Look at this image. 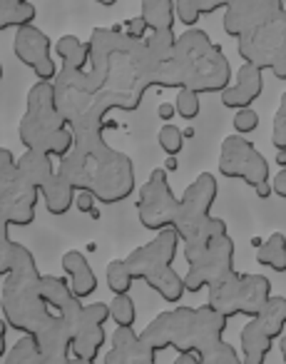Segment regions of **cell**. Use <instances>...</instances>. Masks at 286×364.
<instances>
[{
	"mask_svg": "<svg viewBox=\"0 0 286 364\" xmlns=\"http://www.w3.org/2000/svg\"><path fill=\"white\" fill-rule=\"evenodd\" d=\"M175 31L150 33L145 41H130L122 26L95 28L90 33L92 85L112 110L132 112L142 105L147 90H167V63L175 50Z\"/></svg>",
	"mask_w": 286,
	"mask_h": 364,
	"instance_id": "6da1fadb",
	"label": "cell"
},
{
	"mask_svg": "<svg viewBox=\"0 0 286 364\" xmlns=\"http://www.w3.org/2000/svg\"><path fill=\"white\" fill-rule=\"evenodd\" d=\"M57 172L75 193H90L97 203L117 205L135 195V165L125 152L107 145L102 132H75L72 147Z\"/></svg>",
	"mask_w": 286,
	"mask_h": 364,
	"instance_id": "7a4b0ae2",
	"label": "cell"
},
{
	"mask_svg": "<svg viewBox=\"0 0 286 364\" xmlns=\"http://www.w3.org/2000/svg\"><path fill=\"white\" fill-rule=\"evenodd\" d=\"M231 82V65L224 50L199 28H189L175 41L167 63V87L172 90L224 92Z\"/></svg>",
	"mask_w": 286,
	"mask_h": 364,
	"instance_id": "3957f363",
	"label": "cell"
},
{
	"mask_svg": "<svg viewBox=\"0 0 286 364\" xmlns=\"http://www.w3.org/2000/svg\"><path fill=\"white\" fill-rule=\"evenodd\" d=\"M229 319L204 304V307H175L160 312L145 329L140 339L155 354L177 349V354H204L224 339Z\"/></svg>",
	"mask_w": 286,
	"mask_h": 364,
	"instance_id": "277c9868",
	"label": "cell"
},
{
	"mask_svg": "<svg viewBox=\"0 0 286 364\" xmlns=\"http://www.w3.org/2000/svg\"><path fill=\"white\" fill-rule=\"evenodd\" d=\"M3 292H0V309L3 319L11 329L21 332L23 337H35L55 312L45 304L40 294V269L26 245L16 242L13 269L6 274Z\"/></svg>",
	"mask_w": 286,
	"mask_h": 364,
	"instance_id": "5b68a950",
	"label": "cell"
},
{
	"mask_svg": "<svg viewBox=\"0 0 286 364\" xmlns=\"http://www.w3.org/2000/svg\"><path fill=\"white\" fill-rule=\"evenodd\" d=\"M18 135H21V142L26 145V150L50 155L53 160L55 157L62 160L70 152L75 135H72L67 122L57 112L53 82L38 80L31 87L26 115L21 117V125H18Z\"/></svg>",
	"mask_w": 286,
	"mask_h": 364,
	"instance_id": "8992f818",
	"label": "cell"
},
{
	"mask_svg": "<svg viewBox=\"0 0 286 364\" xmlns=\"http://www.w3.org/2000/svg\"><path fill=\"white\" fill-rule=\"evenodd\" d=\"M177 255H180V235L175 230H160L155 240L132 250L125 257V264L132 279H142L165 302L177 304L187 294L185 277L172 267Z\"/></svg>",
	"mask_w": 286,
	"mask_h": 364,
	"instance_id": "52a82bcc",
	"label": "cell"
},
{
	"mask_svg": "<svg viewBox=\"0 0 286 364\" xmlns=\"http://www.w3.org/2000/svg\"><path fill=\"white\" fill-rule=\"evenodd\" d=\"M55 105L67 127L75 132H105L110 107L105 105L97 87L92 85L87 70H70L60 68L53 80Z\"/></svg>",
	"mask_w": 286,
	"mask_h": 364,
	"instance_id": "ba28073f",
	"label": "cell"
},
{
	"mask_svg": "<svg viewBox=\"0 0 286 364\" xmlns=\"http://www.w3.org/2000/svg\"><path fill=\"white\" fill-rule=\"evenodd\" d=\"M271 297V282L264 274L234 272L209 287V307L221 317H249L254 319Z\"/></svg>",
	"mask_w": 286,
	"mask_h": 364,
	"instance_id": "9c48e42d",
	"label": "cell"
},
{
	"mask_svg": "<svg viewBox=\"0 0 286 364\" xmlns=\"http://www.w3.org/2000/svg\"><path fill=\"white\" fill-rule=\"evenodd\" d=\"M219 172L231 180L246 182L249 188L256 190L261 200L271 195V172L266 157L251 145L246 137L229 135L221 142L219 152Z\"/></svg>",
	"mask_w": 286,
	"mask_h": 364,
	"instance_id": "30bf717a",
	"label": "cell"
},
{
	"mask_svg": "<svg viewBox=\"0 0 286 364\" xmlns=\"http://www.w3.org/2000/svg\"><path fill=\"white\" fill-rule=\"evenodd\" d=\"M236 50L244 63L261 73L271 70L279 80H286V11L269 26L236 38Z\"/></svg>",
	"mask_w": 286,
	"mask_h": 364,
	"instance_id": "8fae6325",
	"label": "cell"
},
{
	"mask_svg": "<svg viewBox=\"0 0 286 364\" xmlns=\"http://www.w3.org/2000/svg\"><path fill=\"white\" fill-rule=\"evenodd\" d=\"M137 215L145 230L160 232V230H175L180 228L182 208L180 198H175L167 180L165 170H152L147 182L140 188V198H137Z\"/></svg>",
	"mask_w": 286,
	"mask_h": 364,
	"instance_id": "7c38bea8",
	"label": "cell"
},
{
	"mask_svg": "<svg viewBox=\"0 0 286 364\" xmlns=\"http://www.w3.org/2000/svg\"><path fill=\"white\" fill-rule=\"evenodd\" d=\"M38 200L40 190L33 188L16 165L0 170V213L6 215L11 228H28L35 223Z\"/></svg>",
	"mask_w": 286,
	"mask_h": 364,
	"instance_id": "4fadbf2b",
	"label": "cell"
},
{
	"mask_svg": "<svg viewBox=\"0 0 286 364\" xmlns=\"http://www.w3.org/2000/svg\"><path fill=\"white\" fill-rule=\"evenodd\" d=\"M189 269L185 274V289L197 294L199 289H209L234 272V242L229 235L216 237L209 247L194 259H189Z\"/></svg>",
	"mask_w": 286,
	"mask_h": 364,
	"instance_id": "5bb4252c",
	"label": "cell"
},
{
	"mask_svg": "<svg viewBox=\"0 0 286 364\" xmlns=\"http://www.w3.org/2000/svg\"><path fill=\"white\" fill-rule=\"evenodd\" d=\"M216 195H219V185H216V177L211 172H202L189 188L185 190V195L180 198L182 218H180V242L189 240L192 235H197L207 223L211 220V205H214Z\"/></svg>",
	"mask_w": 286,
	"mask_h": 364,
	"instance_id": "9a60e30c",
	"label": "cell"
},
{
	"mask_svg": "<svg viewBox=\"0 0 286 364\" xmlns=\"http://www.w3.org/2000/svg\"><path fill=\"white\" fill-rule=\"evenodd\" d=\"M281 0H231L224 8V33L231 38L249 36L284 13Z\"/></svg>",
	"mask_w": 286,
	"mask_h": 364,
	"instance_id": "2e32d148",
	"label": "cell"
},
{
	"mask_svg": "<svg viewBox=\"0 0 286 364\" xmlns=\"http://www.w3.org/2000/svg\"><path fill=\"white\" fill-rule=\"evenodd\" d=\"M53 43L40 28L35 26H26L21 31H16V38H13V53L16 58L28 65L33 73L38 75V80L53 82L57 75V65L50 55Z\"/></svg>",
	"mask_w": 286,
	"mask_h": 364,
	"instance_id": "e0dca14e",
	"label": "cell"
},
{
	"mask_svg": "<svg viewBox=\"0 0 286 364\" xmlns=\"http://www.w3.org/2000/svg\"><path fill=\"white\" fill-rule=\"evenodd\" d=\"M33 342L43 359L50 364H67V359L72 357V334L57 314H53L50 322L33 337Z\"/></svg>",
	"mask_w": 286,
	"mask_h": 364,
	"instance_id": "ac0fdd59",
	"label": "cell"
},
{
	"mask_svg": "<svg viewBox=\"0 0 286 364\" xmlns=\"http://www.w3.org/2000/svg\"><path fill=\"white\" fill-rule=\"evenodd\" d=\"M261 92H264V73L244 63L236 73V80L221 92V105L229 107V110L251 107L261 97Z\"/></svg>",
	"mask_w": 286,
	"mask_h": 364,
	"instance_id": "d6986e66",
	"label": "cell"
},
{
	"mask_svg": "<svg viewBox=\"0 0 286 364\" xmlns=\"http://www.w3.org/2000/svg\"><path fill=\"white\" fill-rule=\"evenodd\" d=\"M157 354L140 339L132 327H117L112 347L105 354V364H155Z\"/></svg>",
	"mask_w": 286,
	"mask_h": 364,
	"instance_id": "ffe728a7",
	"label": "cell"
},
{
	"mask_svg": "<svg viewBox=\"0 0 286 364\" xmlns=\"http://www.w3.org/2000/svg\"><path fill=\"white\" fill-rule=\"evenodd\" d=\"M62 269L67 274V282H70V289L77 299H85L90 294H95L97 289V277L92 272L90 262L82 252L77 250H70V252L62 255Z\"/></svg>",
	"mask_w": 286,
	"mask_h": 364,
	"instance_id": "44dd1931",
	"label": "cell"
},
{
	"mask_svg": "<svg viewBox=\"0 0 286 364\" xmlns=\"http://www.w3.org/2000/svg\"><path fill=\"white\" fill-rule=\"evenodd\" d=\"M239 347H241V364H264L271 347H274V339L261 329V324L256 319H249L241 327Z\"/></svg>",
	"mask_w": 286,
	"mask_h": 364,
	"instance_id": "7402d4cb",
	"label": "cell"
},
{
	"mask_svg": "<svg viewBox=\"0 0 286 364\" xmlns=\"http://www.w3.org/2000/svg\"><path fill=\"white\" fill-rule=\"evenodd\" d=\"M43 195V203H45V210L55 218H62V215L70 213V208L75 205V188H72L70 182L55 172L50 180L45 182V188L40 190Z\"/></svg>",
	"mask_w": 286,
	"mask_h": 364,
	"instance_id": "603a6c76",
	"label": "cell"
},
{
	"mask_svg": "<svg viewBox=\"0 0 286 364\" xmlns=\"http://www.w3.org/2000/svg\"><path fill=\"white\" fill-rule=\"evenodd\" d=\"M16 167L23 172V177L35 190L45 188V182L57 172L55 160L50 155H43V152H33V150H26L21 157H16Z\"/></svg>",
	"mask_w": 286,
	"mask_h": 364,
	"instance_id": "cb8c5ba5",
	"label": "cell"
},
{
	"mask_svg": "<svg viewBox=\"0 0 286 364\" xmlns=\"http://www.w3.org/2000/svg\"><path fill=\"white\" fill-rule=\"evenodd\" d=\"M105 327L102 324H92V322H82V327L77 329V334L72 337V357L80 359H90L95 362L100 357V349L105 347Z\"/></svg>",
	"mask_w": 286,
	"mask_h": 364,
	"instance_id": "d4e9b609",
	"label": "cell"
},
{
	"mask_svg": "<svg viewBox=\"0 0 286 364\" xmlns=\"http://www.w3.org/2000/svg\"><path fill=\"white\" fill-rule=\"evenodd\" d=\"M140 18L150 33L175 31V0H142Z\"/></svg>",
	"mask_w": 286,
	"mask_h": 364,
	"instance_id": "484cf974",
	"label": "cell"
},
{
	"mask_svg": "<svg viewBox=\"0 0 286 364\" xmlns=\"http://www.w3.org/2000/svg\"><path fill=\"white\" fill-rule=\"evenodd\" d=\"M55 53H57V58H60V68L87 70V65H90V48L77 36H62L60 41L55 43Z\"/></svg>",
	"mask_w": 286,
	"mask_h": 364,
	"instance_id": "4316f807",
	"label": "cell"
},
{
	"mask_svg": "<svg viewBox=\"0 0 286 364\" xmlns=\"http://www.w3.org/2000/svg\"><path fill=\"white\" fill-rule=\"evenodd\" d=\"M254 319L261 324V329H264L274 342L276 339H281L286 332V297H281V294L279 297L271 294L269 302L264 304V309H261Z\"/></svg>",
	"mask_w": 286,
	"mask_h": 364,
	"instance_id": "83f0119b",
	"label": "cell"
},
{
	"mask_svg": "<svg viewBox=\"0 0 286 364\" xmlns=\"http://www.w3.org/2000/svg\"><path fill=\"white\" fill-rule=\"evenodd\" d=\"M229 3L231 0H175V16L182 26L194 28L202 16H211Z\"/></svg>",
	"mask_w": 286,
	"mask_h": 364,
	"instance_id": "f1b7e54d",
	"label": "cell"
},
{
	"mask_svg": "<svg viewBox=\"0 0 286 364\" xmlns=\"http://www.w3.org/2000/svg\"><path fill=\"white\" fill-rule=\"evenodd\" d=\"M224 235H226V223H224V220H219V218H211L209 223L199 230V232L192 235L189 240H185V242H182V255H185V259L189 262V259H194L197 255L204 252V250L209 247L216 237H224Z\"/></svg>",
	"mask_w": 286,
	"mask_h": 364,
	"instance_id": "f546056e",
	"label": "cell"
},
{
	"mask_svg": "<svg viewBox=\"0 0 286 364\" xmlns=\"http://www.w3.org/2000/svg\"><path fill=\"white\" fill-rule=\"evenodd\" d=\"M38 11L31 0L23 3H8L0 0V31H21L26 26H33Z\"/></svg>",
	"mask_w": 286,
	"mask_h": 364,
	"instance_id": "4dcf8cb0",
	"label": "cell"
},
{
	"mask_svg": "<svg viewBox=\"0 0 286 364\" xmlns=\"http://www.w3.org/2000/svg\"><path fill=\"white\" fill-rule=\"evenodd\" d=\"M40 294H43V299H45V304L55 314L62 312V309H65L67 304H70L72 299H75V294H72L67 277H55V274H43V279H40Z\"/></svg>",
	"mask_w": 286,
	"mask_h": 364,
	"instance_id": "1f68e13d",
	"label": "cell"
},
{
	"mask_svg": "<svg viewBox=\"0 0 286 364\" xmlns=\"http://www.w3.org/2000/svg\"><path fill=\"white\" fill-rule=\"evenodd\" d=\"M256 262L274 272H286V237L281 232H274L269 240L256 247Z\"/></svg>",
	"mask_w": 286,
	"mask_h": 364,
	"instance_id": "d6a6232c",
	"label": "cell"
},
{
	"mask_svg": "<svg viewBox=\"0 0 286 364\" xmlns=\"http://www.w3.org/2000/svg\"><path fill=\"white\" fill-rule=\"evenodd\" d=\"M3 364H50L43 359V354L38 352L33 337H21L11 349H8Z\"/></svg>",
	"mask_w": 286,
	"mask_h": 364,
	"instance_id": "836d02e7",
	"label": "cell"
},
{
	"mask_svg": "<svg viewBox=\"0 0 286 364\" xmlns=\"http://www.w3.org/2000/svg\"><path fill=\"white\" fill-rule=\"evenodd\" d=\"M107 287H110V292L115 294H130V289H132V274H130V269H127V264H125V259H112L110 264H107Z\"/></svg>",
	"mask_w": 286,
	"mask_h": 364,
	"instance_id": "e575fe53",
	"label": "cell"
},
{
	"mask_svg": "<svg viewBox=\"0 0 286 364\" xmlns=\"http://www.w3.org/2000/svg\"><path fill=\"white\" fill-rule=\"evenodd\" d=\"M110 319L117 327H135L137 322V309L130 294H117L110 302Z\"/></svg>",
	"mask_w": 286,
	"mask_h": 364,
	"instance_id": "d590c367",
	"label": "cell"
},
{
	"mask_svg": "<svg viewBox=\"0 0 286 364\" xmlns=\"http://www.w3.org/2000/svg\"><path fill=\"white\" fill-rule=\"evenodd\" d=\"M13 257H16V242L11 240V225L6 215L0 213V277H6L13 269Z\"/></svg>",
	"mask_w": 286,
	"mask_h": 364,
	"instance_id": "8d00e7d4",
	"label": "cell"
},
{
	"mask_svg": "<svg viewBox=\"0 0 286 364\" xmlns=\"http://www.w3.org/2000/svg\"><path fill=\"white\" fill-rule=\"evenodd\" d=\"M157 142H160V147L167 152V157H177L185 150V132L177 125H172V122H165V125L160 127V132H157Z\"/></svg>",
	"mask_w": 286,
	"mask_h": 364,
	"instance_id": "74e56055",
	"label": "cell"
},
{
	"mask_svg": "<svg viewBox=\"0 0 286 364\" xmlns=\"http://www.w3.org/2000/svg\"><path fill=\"white\" fill-rule=\"evenodd\" d=\"M199 357L209 364H241L239 352H236L229 342H224V339H221L219 344H214L211 349H207L204 354H199Z\"/></svg>",
	"mask_w": 286,
	"mask_h": 364,
	"instance_id": "f35d334b",
	"label": "cell"
},
{
	"mask_svg": "<svg viewBox=\"0 0 286 364\" xmlns=\"http://www.w3.org/2000/svg\"><path fill=\"white\" fill-rule=\"evenodd\" d=\"M175 110H177V115L185 117V120H194V117H199V110H202L199 95L192 92V90H177Z\"/></svg>",
	"mask_w": 286,
	"mask_h": 364,
	"instance_id": "ab89813d",
	"label": "cell"
},
{
	"mask_svg": "<svg viewBox=\"0 0 286 364\" xmlns=\"http://www.w3.org/2000/svg\"><path fill=\"white\" fill-rule=\"evenodd\" d=\"M271 142L276 150H286V92L279 100V110L274 115V130H271Z\"/></svg>",
	"mask_w": 286,
	"mask_h": 364,
	"instance_id": "60d3db41",
	"label": "cell"
},
{
	"mask_svg": "<svg viewBox=\"0 0 286 364\" xmlns=\"http://www.w3.org/2000/svg\"><path fill=\"white\" fill-rule=\"evenodd\" d=\"M259 127V112L251 110V107H241L234 115V130L236 135H251V132Z\"/></svg>",
	"mask_w": 286,
	"mask_h": 364,
	"instance_id": "b9f144b4",
	"label": "cell"
},
{
	"mask_svg": "<svg viewBox=\"0 0 286 364\" xmlns=\"http://www.w3.org/2000/svg\"><path fill=\"white\" fill-rule=\"evenodd\" d=\"M122 33H125L130 41H145L147 36H150V31H147L145 21H142L140 16L137 18H130V21H125V26H122Z\"/></svg>",
	"mask_w": 286,
	"mask_h": 364,
	"instance_id": "7bdbcfd3",
	"label": "cell"
},
{
	"mask_svg": "<svg viewBox=\"0 0 286 364\" xmlns=\"http://www.w3.org/2000/svg\"><path fill=\"white\" fill-rule=\"evenodd\" d=\"M95 203H97V200L92 198L90 193H77V195H75V208L80 210V213H87V215H90L92 210H95Z\"/></svg>",
	"mask_w": 286,
	"mask_h": 364,
	"instance_id": "ee69618b",
	"label": "cell"
},
{
	"mask_svg": "<svg viewBox=\"0 0 286 364\" xmlns=\"http://www.w3.org/2000/svg\"><path fill=\"white\" fill-rule=\"evenodd\" d=\"M271 193H276L279 198L286 200V167H281L279 175L271 180Z\"/></svg>",
	"mask_w": 286,
	"mask_h": 364,
	"instance_id": "f6af8a7d",
	"label": "cell"
},
{
	"mask_svg": "<svg viewBox=\"0 0 286 364\" xmlns=\"http://www.w3.org/2000/svg\"><path fill=\"white\" fill-rule=\"evenodd\" d=\"M175 115H177L175 102H160V105H157V117H160L162 122H170Z\"/></svg>",
	"mask_w": 286,
	"mask_h": 364,
	"instance_id": "bcb514c9",
	"label": "cell"
},
{
	"mask_svg": "<svg viewBox=\"0 0 286 364\" xmlns=\"http://www.w3.org/2000/svg\"><path fill=\"white\" fill-rule=\"evenodd\" d=\"M8 324H6V319H0V359H6V354H8Z\"/></svg>",
	"mask_w": 286,
	"mask_h": 364,
	"instance_id": "7dc6e473",
	"label": "cell"
},
{
	"mask_svg": "<svg viewBox=\"0 0 286 364\" xmlns=\"http://www.w3.org/2000/svg\"><path fill=\"white\" fill-rule=\"evenodd\" d=\"M172 364H209V362H204V359L197 357V354H177V359Z\"/></svg>",
	"mask_w": 286,
	"mask_h": 364,
	"instance_id": "c3c4849f",
	"label": "cell"
},
{
	"mask_svg": "<svg viewBox=\"0 0 286 364\" xmlns=\"http://www.w3.org/2000/svg\"><path fill=\"white\" fill-rule=\"evenodd\" d=\"M11 165H16V155H13L8 147H0V170H3V167H11Z\"/></svg>",
	"mask_w": 286,
	"mask_h": 364,
	"instance_id": "681fc988",
	"label": "cell"
},
{
	"mask_svg": "<svg viewBox=\"0 0 286 364\" xmlns=\"http://www.w3.org/2000/svg\"><path fill=\"white\" fill-rule=\"evenodd\" d=\"M177 167H180V160H177V157H167V165H165V172L167 170H177Z\"/></svg>",
	"mask_w": 286,
	"mask_h": 364,
	"instance_id": "f907efd6",
	"label": "cell"
},
{
	"mask_svg": "<svg viewBox=\"0 0 286 364\" xmlns=\"http://www.w3.org/2000/svg\"><path fill=\"white\" fill-rule=\"evenodd\" d=\"M276 165L286 167V150H276Z\"/></svg>",
	"mask_w": 286,
	"mask_h": 364,
	"instance_id": "816d5d0a",
	"label": "cell"
},
{
	"mask_svg": "<svg viewBox=\"0 0 286 364\" xmlns=\"http://www.w3.org/2000/svg\"><path fill=\"white\" fill-rule=\"evenodd\" d=\"M67 364H97V362H90V359H80V357H70Z\"/></svg>",
	"mask_w": 286,
	"mask_h": 364,
	"instance_id": "f5cc1de1",
	"label": "cell"
},
{
	"mask_svg": "<svg viewBox=\"0 0 286 364\" xmlns=\"http://www.w3.org/2000/svg\"><path fill=\"white\" fill-rule=\"evenodd\" d=\"M97 6H102V8H112L117 3V0H95Z\"/></svg>",
	"mask_w": 286,
	"mask_h": 364,
	"instance_id": "db71d44e",
	"label": "cell"
},
{
	"mask_svg": "<svg viewBox=\"0 0 286 364\" xmlns=\"http://www.w3.org/2000/svg\"><path fill=\"white\" fill-rule=\"evenodd\" d=\"M281 357H284V364H286V334L281 337Z\"/></svg>",
	"mask_w": 286,
	"mask_h": 364,
	"instance_id": "11a10c76",
	"label": "cell"
},
{
	"mask_svg": "<svg viewBox=\"0 0 286 364\" xmlns=\"http://www.w3.org/2000/svg\"><path fill=\"white\" fill-rule=\"evenodd\" d=\"M261 242H264L261 237H254V240H251V245H254V247H261Z\"/></svg>",
	"mask_w": 286,
	"mask_h": 364,
	"instance_id": "9f6ffc18",
	"label": "cell"
},
{
	"mask_svg": "<svg viewBox=\"0 0 286 364\" xmlns=\"http://www.w3.org/2000/svg\"><path fill=\"white\" fill-rule=\"evenodd\" d=\"M0 80H3V63H0Z\"/></svg>",
	"mask_w": 286,
	"mask_h": 364,
	"instance_id": "6f0895ef",
	"label": "cell"
},
{
	"mask_svg": "<svg viewBox=\"0 0 286 364\" xmlns=\"http://www.w3.org/2000/svg\"><path fill=\"white\" fill-rule=\"evenodd\" d=\"M8 3H23V0H8Z\"/></svg>",
	"mask_w": 286,
	"mask_h": 364,
	"instance_id": "680465c9",
	"label": "cell"
},
{
	"mask_svg": "<svg viewBox=\"0 0 286 364\" xmlns=\"http://www.w3.org/2000/svg\"><path fill=\"white\" fill-rule=\"evenodd\" d=\"M281 3H284V8H286V0H281Z\"/></svg>",
	"mask_w": 286,
	"mask_h": 364,
	"instance_id": "91938a15",
	"label": "cell"
},
{
	"mask_svg": "<svg viewBox=\"0 0 286 364\" xmlns=\"http://www.w3.org/2000/svg\"><path fill=\"white\" fill-rule=\"evenodd\" d=\"M155 364H157V362H155Z\"/></svg>",
	"mask_w": 286,
	"mask_h": 364,
	"instance_id": "94428289",
	"label": "cell"
}]
</instances>
